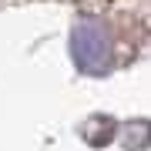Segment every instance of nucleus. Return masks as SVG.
<instances>
[{"mask_svg": "<svg viewBox=\"0 0 151 151\" xmlns=\"http://www.w3.org/2000/svg\"><path fill=\"white\" fill-rule=\"evenodd\" d=\"M74 57L84 70H108L114 64V34L101 17H81L74 27Z\"/></svg>", "mask_w": 151, "mask_h": 151, "instance_id": "1", "label": "nucleus"}]
</instances>
